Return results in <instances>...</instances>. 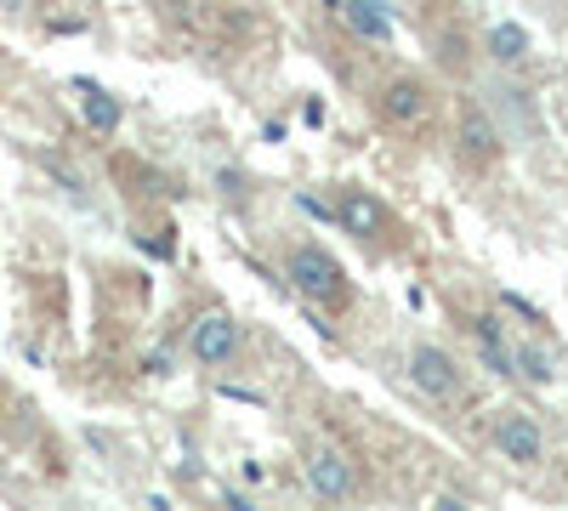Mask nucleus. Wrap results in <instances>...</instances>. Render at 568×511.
Wrapping results in <instances>:
<instances>
[{
    "instance_id": "nucleus-1",
    "label": "nucleus",
    "mask_w": 568,
    "mask_h": 511,
    "mask_svg": "<svg viewBox=\"0 0 568 511\" xmlns=\"http://www.w3.org/2000/svg\"><path fill=\"white\" fill-rule=\"evenodd\" d=\"M284 278H291V290L313 313H347L353 307V278L324 245H296L291 256H284Z\"/></svg>"
},
{
    "instance_id": "nucleus-2",
    "label": "nucleus",
    "mask_w": 568,
    "mask_h": 511,
    "mask_svg": "<svg viewBox=\"0 0 568 511\" xmlns=\"http://www.w3.org/2000/svg\"><path fill=\"white\" fill-rule=\"evenodd\" d=\"M369 109H375V120H382L387 131L420 136L426 125H433V114H438V98H433V85H426L420 74H387L382 85H375Z\"/></svg>"
},
{
    "instance_id": "nucleus-3",
    "label": "nucleus",
    "mask_w": 568,
    "mask_h": 511,
    "mask_svg": "<svg viewBox=\"0 0 568 511\" xmlns=\"http://www.w3.org/2000/svg\"><path fill=\"white\" fill-rule=\"evenodd\" d=\"M455 149L466 160V171H495L506 154V131L495 120V109L484 98H460L455 109Z\"/></svg>"
},
{
    "instance_id": "nucleus-4",
    "label": "nucleus",
    "mask_w": 568,
    "mask_h": 511,
    "mask_svg": "<svg viewBox=\"0 0 568 511\" xmlns=\"http://www.w3.org/2000/svg\"><path fill=\"white\" fill-rule=\"evenodd\" d=\"M302 472H307V489H313L318 500H329V505H342V500L358 494V467H353V454H347L342 443H329V438L307 443Z\"/></svg>"
},
{
    "instance_id": "nucleus-5",
    "label": "nucleus",
    "mask_w": 568,
    "mask_h": 511,
    "mask_svg": "<svg viewBox=\"0 0 568 511\" xmlns=\"http://www.w3.org/2000/svg\"><path fill=\"white\" fill-rule=\"evenodd\" d=\"M409 387H415L420 398H433V403H460L466 369H460L455 352H444V347H433V341H415V352H409Z\"/></svg>"
},
{
    "instance_id": "nucleus-6",
    "label": "nucleus",
    "mask_w": 568,
    "mask_h": 511,
    "mask_svg": "<svg viewBox=\"0 0 568 511\" xmlns=\"http://www.w3.org/2000/svg\"><path fill=\"white\" fill-rule=\"evenodd\" d=\"M187 352H194L205 369H222L240 358V318H233L227 307H200L194 324H187Z\"/></svg>"
},
{
    "instance_id": "nucleus-7",
    "label": "nucleus",
    "mask_w": 568,
    "mask_h": 511,
    "mask_svg": "<svg viewBox=\"0 0 568 511\" xmlns=\"http://www.w3.org/2000/svg\"><path fill=\"white\" fill-rule=\"evenodd\" d=\"M489 443L500 449V460H511V467H540L546 460V427L529 409H495Z\"/></svg>"
},
{
    "instance_id": "nucleus-8",
    "label": "nucleus",
    "mask_w": 568,
    "mask_h": 511,
    "mask_svg": "<svg viewBox=\"0 0 568 511\" xmlns=\"http://www.w3.org/2000/svg\"><path fill=\"white\" fill-rule=\"evenodd\" d=\"M336 227L369 245V239H382V234H387V205L375 200L369 188H353V182H347V188L336 194Z\"/></svg>"
},
{
    "instance_id": "nucleus-9",
    "label": "nucleus",
    "mask_w": 568,
    "mask_h": 511,
    "mask_svg": "<svg viewBox=\"0 0 568 511\" xmlns=\"http://www.w3.org/2000/svg\"><path fill=\"white\" fill-rule=\"evenodd\" d=\"M495 98V120H500V131H506V143H540V109H535V98L529 91H517V85H495L489 91Z\"/></svg>"
},
{
    "instance_id": "nucleus-10",
    "label": "nucleus",
    "mask_w": 568,
    "mask_h": 511,
    "mask_svg": "<svg viewBox=\"0 0 568 511\" xmlns=\"http://www.w3.org/2000/svg\"><path fill=\"white\" fill-rule=\"evenodd\" d=\"M342 23L369 40V45H393V12H387V0H342Z\"/></svg>"
},
{
    "instance_id": "nucleus-11",
    "label": "nucleus",
    "mask_w": 568,
    "mask_h": 511,
    "mask_svg": "<svg viewBox=\"0 0 568 511\" xmlns=\"http://www.w3.org/2000/svg\"><path fill=\"white\" fill-rule=\"evenodd\" d=\"M471 336H478V352H484V364L495 369V376H517V358H511V330L495 318V313H478L471 318Z\"/></svg>"
},
{
    "instance_id": "nucleus-12",
    "label": "nucleus",
    "mask_w": 568,
    "mask_h": 511,
    "mask_svg": "<svg viewBox=\"0 0 568 511\" xmlns=\"http://www.w3.org/2000/svg\"><path fill=\"white\" fill-rule=\"evenodd\" d=\"M426 40H433V52H438V63L449 69V74H466V63H471V45H466V29L444 12V18H426Z\"/></svg>"
},
{
    "instance_id": "nucleus-13",
    "label": "nucleus",
    "mask_w": 568,
    "mask_h": 511,
    "mask_svg": "<svg viewBox=\"0 0 568 511\" xmlns=\"http://www.w3.org/2000/svg\"><path fill=\"white\" fill-rule=\"evenodd\" d=\"M484 52H489V63L517 69V63L529 58V29L524 23H489L484 29Z\"/></svg>"
},
{
    "instance_id": "nucleus-14",
    "label": "nucleus",
    "mask_w": 568,
    "mask_h": 511,
    "mask_svg": "<svg viewBox=\"0 0 568 511\" xmlns=\"http://www.w3.org/2000/svg\"><path fill=\"white\" fill-rule=\"evenodd\" d=\"M511 358H517V376H524V381H535V387H551L557 381V352L546 341L511 336Z\"/></svg>"
},
{
    "instance_id": "nucleus-15",
    "label": "nucleus",
    "mask_w": 568,
    "mask_h": 511,
    "mask_svg": "<svg viewBox=\"0 0 568 511\" xmlns=\"http://www.w3.org/2000/svg\"><path fill=\"white\" fill-rule=\"evenodd\" d=\"M85 98H80V114H85V125L98 131V136H114L120 131V120H125V109H120V98H109L103 85H91V80H74Z\"/></svg>"
},
{
    "instance_id": "nucleus-16",
    "label": "nucleus",
    "mask_w": 568,
    "mask_h": 511,
    "mask_svg": "<svg viewBox=\"0 0 568 511\" xmlns=\"http://www.w3.org/2000/svg\"><path fill=\"white\" fill-rule=\"evenodd\" d=\"M500 307H506V313H517L524 324H546V318H540V307H529L524 296H511V290H500Z\"/></svg>"
},
{
    "instance_id": "nucleus-17",
    "label": "nucleus",
    "mask_w": 568,
    "mask_h": 511,
    "mask_svg": "<svg viewBox=\"0 0 568 511\" xmlns=\"http://www.w3.org/2000/svg\"><path fill=\"white\" fill-rule=\"evenodd\" d=\"M296 205H302V211H307L313 222H336V211H329L324 200H313V194H296Z\"/></svg>"
},
{
    "instance_id": "nucleus-18",
    "label": "nucleus",
    "mask_w": 568,
    "mask_h": 511,
    "mask_svg": "<svg viewBox=\"0 0 568 511\" xmlns=\"http://www.w3.org/2000/svg\"><path fill=\"white\" fill-rule=\"evenodd\" d=\"M216 188L233 200V194H245V176H240V171H216Z\"/></svg>"
},
{
    "instance_id": "nucleus-19",
    "label": "nucleus",
    "mask_w": 568,
    "mask_h": 511,
    "mask_svg": "<svg viewBox=\"0 0 568 511\" xmlns=\"http://www.w3.org/2000/svg\"><path fill=\"white\" fill-rule=\"evenodd\" d=\"M302 120H307V125H324V103H318V98H313V103H307V109H302Z\"/></svg>"
}]
</instances>
